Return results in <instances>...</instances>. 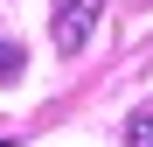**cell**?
<instances>
[{
    "label": "cell",
    "instance_id": "obj_1",
    "mask_svg": "<svg viewBox=\"0 0 153 147\" xmlns=\"http://www.w3.org/2000/svg\"><path fill=\"white\" fill-rule=\"evenodd\" d=\"M97 14H105V0H63V7H56V21H49V42H56L63 56H76V49L91 42Z\"/></svg>",
    "mask_w": 153,
    "mask_h": 147
},
{
    "label": "cell",
    "instance_id": "obj_2",
    "mask_svg": "<svg viewBox=\"0 0 153 147\" xmlns=\"http://www.w3.org/2000/svg\"><path fill=\"white\" fill-rule=\"evenodd\" d=\"M125 147H153V112H139V119H125Z\"/></svg>",
    "mask_w": 153,
    "mask_h": 147
},
{
    "label": "cell",
    "instance_id": "obj_3",
    "mask_svg": "<svg viewBox=\"0 0 153 147\" xmlns=\"http://www.w3.org/2000/svg\"><path fill=\"white\" fill-rule=\"evenodd\" d=\"M14 77H21V49H14V42H0V84H14Z\"/></svg>",
    "mask_w": 153,
    "mask_h": 147
}]
</instances>
